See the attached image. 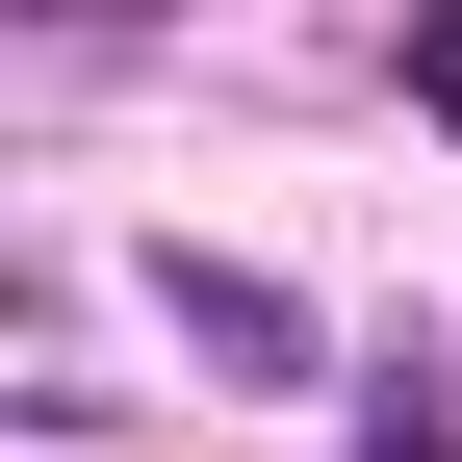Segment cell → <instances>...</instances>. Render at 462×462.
Listing matches in <instances>:
<instances>
[{
	"label": "cell",
	"instance_id": "obj_1",
	"mask_svg": "<svg viewBox=\"0 0 462 462\" xmlns=\"http://www.w3.org/2000/svg\"><path fill=\"white\" fill-rule=\"evenodd\" d=\"M154 309H180V360H206V385H334V334H309V282H257V257H206V231L154 257Z\"/></svg>",
	"mask_w": 462,
	"mask_h": 462
},
{
	"label": "cell",
	"instance_id": "obj_2",
	"mask_svg": "<svg viewBox=\"0 0 462 462\" xmlns=\"http://www.w3.org/2000/svg\"><path fill=\"white\" fill-rule=\"evenodd\" d=\"M360 462H462V360H437V334H411V360L360 385Z\"/></svg>",
	"mask_w": 462,
	"mask_h": 462
},
{
	"label": "cell",
	"instance_id": "obj_3",
	"mask_svg": "<svg viewBox=\"0 0 462 462\" xmlns=\"http://www.w3.org/2000/svg\"><path fill=\"white\" fill-rule=\"evenodd\" d=\"M154 26V0H26V51H129Z\"/></svg>",
	"mask_w": 462,
	"mask_h": 462
},
{
	"label": "cell",
	"instance_id": "obj_4",
	"mask_svg": "<svg viewBox=\"0 0 462 462\" xmlns=\"http://www.w3.org/2000/svg\"><path fill=\"white\" fill-rule=\"evenodd\" d=\"M411 103H437V129H462V0H411Z\"/></svg>",
	"mask_w": 462,
	"mask_h": 462
}]
</instances>
